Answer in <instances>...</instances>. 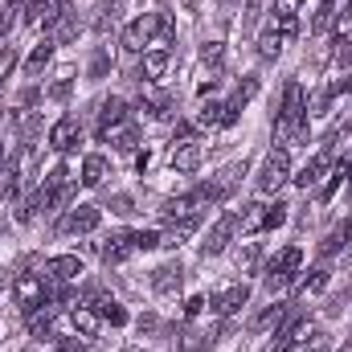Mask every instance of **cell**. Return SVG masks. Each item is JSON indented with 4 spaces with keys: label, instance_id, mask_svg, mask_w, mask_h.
Returning a JSON list of instances; mask_svg holds the SVG:
<instances>
[{
    "label": "cell",
    "instance_id": "cell-1",
    "mask_svg": "<svg viewBox=\"0 0 352 352\" xmlns=\"http://www.w3.org/2000/svg\"><path fill=\"white\" fill-rule=\"evenodd\" d=\"M287 221V205H263V201H250L238 209V230L242 234H263V230H278Z\"/></svg>",
    "mask_w": 352,
    "mask_h": 352
},
{
    "label": "cell",
    "instance_id": "cell-2",
    "mask_svg": "<svg viewBox=\"0 0 352 352\" xmlns=\"http://www.w3.org/2000/svg\"><path fill=\"white\" fill-rule=\"evenodd\" d=\"M291 180V152L287 148H270L263 160V168H258V176H254V184H258V192H278L283 184Z\"/></svg>",
    "mask_w": 352,
    "mask_h": 352
},
{
    "label": "cell",
    "instance_id": "cell-3",
    "mask_svg": "<svg viewBox=\"0 0 352 352\" xmlns=\"http://www.w3.org/2000/svg\"><path fill=\"white\" fill-rule=\"evenodd\" d=\"M12 295H16L21 311H37V307L50 303V278L45 274H21L12 283Z\"/></svg>",
    "mask_w": 352,
    "mask_h": 352
},
{
    "label": "cell",
    "instance_id": "cell-4",
    "mask_svg": "<svg viewBox=\"0 0 352 352\" xmlns=\"http://www.w3.org/2000/svg\"><path fill=\"white\" fill-rule=\"evenodd\" d=\"M238 234V209H230V213H221L217 221H213V230L205 234V242H201V254L205 258H213V254H221L226 246H230V238Z\"/></svg>",
    "mask_w": 352,
    "mask_h": 352
},
{
    "label": "cell",
    "instance_id": "cell-5",
    "mask_svg": "<svg viewBox=\"0 0 352 352\" xmlns=\"http://www.w3.org/2000/svg\"><path fill=\"white\" fill-rule=\"evenodd\" d=\"M78 144H82V123H78L74 115H62V119L50 127V148L66 156V152H74Z\"/></svg>",
    "mask_w": 352,
    "mask_h": 352
},
{
    "label": "cell",
    "instance_id": "cell-6",
    "mask_svg": "<svg viewBox=\"0 0 352 352\" xmlns=\"http://www.w3.org/2000/svg\"><path fill=\"white\" fill-rule=\"evenodd\" d=\"M246 299H250V287L246 283H234V287H221L217 295H209V311L213 316H234V311L246 307Z\"/></svg>",
    "mask_w": 352,
    "mask_h": 352
},
{
    "label": "cell",
    "instance_id": "cell-7",
    "mask_svg": "<svg viewBox=\"0 0 352 352\" xmlns=\"http://www.w3.org/2000/svg\"><path fill=\"white\" fill-rule=\"evenodd\" d=\"M197 123L201 127H213V131H221V127H234L238 123V107L234 102H205L201 111H197Z\"/></svg>",
    "mask_w": 352,
    "mask_h": 352
},
{
    "label": "cell",
    "instance_id": "cell-8",
    "mask_svg": "<svg viewBox=\"0 0 352 352\" xmlns=\"http://www.w3.org/2000/svg\"><path fill=\"white\" fill-rule=\"evenodd\" d=\"M140 107H144L152 119H173L176 98L168 94V90H160L156 82H144V90H140Z\"/></svg>",
    "mask_w": 352,
    "mask_h": 352
},
{
    "label": "cell",
    "instance_id": "cell-9",
    "mask_svg": "<svg viewBox=\"0 0 352 352\" xmlns=\"http://www.w3.org/2000/svg\"><path fill=\"white\" fill-rule=\"evenodd\" d=\"M78 274H82V258L78 254H54L45 263V278L50 283H74Z\"/></svg>",
    "mask_w": 352,
    "mask_h": 352
},
{
    "label": "cell",
    "instance_id": "cell-10",
    "mask_svg": "<svg viewBox=\"0 0 352 352\" xmlns=\"http://www.w3.org/2000/svg\"><path fill=\"white\" fill-rule=\"evenodd\" d=\"M197 226H201V213H188V217H176L173 226L160 234V246H168V250H176V246H184L192 234H197Z\"/></svg>",
    "mask_w": 352,
    "mask_h": 352
},
{
    "label": "cell",
    "instance_id": "cell-11",
    "mask_svg": "<svg viewBox=\"0 0 352 352\" xmlns=\"http://www.w3.org/2000/svg\"><path fill=\"white\" fill-rule=\"evenodd\" d=\"M201 160H205V144H197V140L176 144V148H173V168H176V173H197V168H201Z\"/></svg>",
    "mask_w": 352,
    "mask_h": 352
},
{
    "label": "cell",
    "instance_id": "cell-12",
    "mask_svg": "<svg viewBox=\"0 0 352 352\" xmlns=\"http://www.w3.org/2000/svg\"><path fill=\"white\" fill-rule=\"evenodd\" d=\"M168 62H173L168 50H148V54L140 58V78H144V82H160V78L168 74Z\"/></svg>",
    "mask_w": 352,
    "mask_h": 352
},
{
    "label": "cell",
    "instance_id": "cell-13",
    "mask_svg": "<svg viewBox=\"0 0 352 352\" xmlns=\"http://www.w3.org/2000/svg\"><path fill=\"white\" fill-rule=\"evenodd\" d=\"M119 123H127V102L111 94V98L98 102V135H107V131L119 127Z\"/></svg>",
    "mask_w": 352,
    "mask_h": 352
},
{
    "label": "cell",
    "instance_id": "cell-14",
    "mask_svg": "<svg viewBox=\"0 0 352 352\" xmlns=\"http://www.w3.org/2000/svg\"><path fill=\"white\" fill-rule=\"evenodd\" d=\"M332 173V152H320V156H311L307 164H303V173L299 176H291L299 188H316L320 184V176H328Z\"/></svg>",
    "mask_w": 352,
    "mask_h": 352
},
{
    "label": "cell",
    "instance_id": "cell-15",
    "mask_svg": "<svg viewBox=\"0 0 352 352\" xmlns=\"http://www.w3.org/2000/svg\"><path fill=\"white\" fill-rule=\"evenodd\" d=\"M98 221H102V213L94 209V205H78V209H70V217H66V234H94L98 230Z\"/></svg>",
    "mask_w": 352,
    "mask_h": 352
},
{
    "label": "cell",
    "instance_id": "cell-16",
    "mask_svg": "<svg viewBox=\"0 0 352 352\" xmlns=\"http://www.w3.org/2000/svg\"><path fill=\"white\" fill-rule=\"evenodd\" d=\"M131 254H135V246H131V234H111V238L102 242V263L119 266V263H127Z\"/></svg>",
    "mask_w": 352,
    "mask_h": 352
},
{
    "label": "cell",
    "instance_id": "cell-17",
    "mask_svg": "<svg viewBox=\"0 0 352 352\" xmlns=\"http://www.w3.org/2000/svg\"><path fill=\"white\" fill-rule=\"evenodd\" d=\"M102 140H111V148H115V152H135V148H140V127H135V123L127 119V123L111 127V131H107Z\"/></svg>",
    "mask_w": 352,
    "mask_h": 352
},
{
    "label": "cell",
    "instance_id": "cell-18",
    "mask_svg": "<svg viewBox=\"0 0 352 352\" xmlns=\"http://www.w3.org/2000/svg\"><path fill=\"white\" fill-rule=\"evenodd\" d=\"M90 307L98 311V320H102V324H115V328H123V324H127L123 303H119V299H111V295H94V299H90Z\"/></svg>",
    "mask_w": 352,
    "mask_h": 352
},
{
    "label": "cell",
    "instance_id": "cell-19",
    "mask_svg": "<svg viewBox=\"0 0 352 352\" xmlns=\"http://www.w3.org/2000/svg\"><path fill=\"white\" fill-rule=\"evenodd\" d=\"M303 263V250L299 246H287V250H278L270 263H266V274H295Z\"/></svg>",
    "mask_w": 352,
    "mask_h": 352
},
{
    "label": "cell",
    "instance_id": "cell-20",
    "mask_svg": "<svg viewBox=\"0 0 352 352\" xmlns=\"http://www.w3.org/2000/svg\"><path fill=\"white\" fill-rule=\"evenodd\" d=\"M102 176H107V156L90 152L87 160H82V173H78V180H82L87 188H98V184H102Z\"/></svg>",
    "mask_w": 352,
    "mask_h": 352
},
{
    "label": "cell",
    "instance_id": "cell-21",
    "mask_svg": "<svg viewBox=\"0 0 352 352\" xmlns=\"http://www.w3.org/2000/svg\"><path fill=\"white\" fill-rule=\"evenodd\" d=\"M50 62H54V41L45 37L41 45H33V54H29V62H25V74H29V78H37Z\"/></svg>",
    "mask_w": 352,
    "mask_h": 352
},
{
    "label": "cell",
    "instance_id": "cell-22",
    "mask_svg": "<svg viewBox=\"0 0 352 352\" xmlns=\"http://www.w3.org/2000/svg\"><path fill=\"white\" fill-rule=\"evenodd\" d=\"M70 320H74V328H78L82 336H94V332H98V324H102V320H98V311H94L90 303H74Z\"/></svg>",
    "mask_w": 352,
    "mask_h": 352
},
{
    "label": "cell",
    "instance_id": "cell-23",
    "mask_svg": "<svg viewBox=\"0 0 352 352\" xmlns=\"http://www.w3.org/2000/svg\"><path fill=\"white\" fill-rule=\"evenodd\" d=\"M29 332H33L37 340H45V336L54 332V307H50V303L37 307V311H29Z\"/></svg>",
    "mask_w": 352,
    "mask_h": 352
},
{
    "label": "cell",
    "instance_id": "cell-24",
    "mask_svg": "<svg viewBox=\"0 0 352 352\" xmlns=\"http://www.w3.org/2000/svg\"><path fill=\"white\" fill-rule=\"evenodd\" d=\"M283 316H287V303H270V307H266L263 316H254V324H250V328H254V332L278 328V324H283Z\"/></svg>",
    "mask_w": 352,
    "mask_h": 352
},
{
    "label": "cell",
    "instance_id": "cell-25",
    "mask_svg": "<svg viewBox=\"0 0 352 352\" xmlns=\"http://www.w3.org/2000/svg\"><path fill=\"white\" fill-rule=\"evenodd\" d=\"M16 192H21V168H16V164H4V168H0V197L12 201Z\"/></svg>",
    "mask_w": 352,
    "mask_h": 352
},
{
    "label": "cell",
    "instance_id": "cell-26",
    "mask_svg": "<svg viewBox=\"0 0 352 352\" xmlns=\"http://www.w3.org/2000/svg\"><path fill=\"white\" fill-rule=\"evenodd\" d=\"M270 29L283 37V41H291L295 33H299V12H274V21H270Z\"/></svg>",
    "mask_w": 352,
    "mask_h": 352
},
{
    "label": "cell",
    "instance_id": "cell-27",
    "mask_svg": "<svg viewBox=\"0 0 352 352\" xmlns=\"http://www.w3.org/2000/svg\"><path fill=\"white\" fill-rule=\"evenodd\" d=\"M332 21H336V4H332V0H320V8H316V16H311V33H328Z\"/></svg>",
    "mask_w": 352,
    "mask_h": 352
},
{
    "label": "cell",
    "instance_id": "cell-28",
    "mask_svg": "<svg viewBox=\"0 0 352 352\" xmlns=\"http://www.w3.org/2000/svg\"><path fill=\"white\" fill-rule=\"evenodd\" d=\"M180 274H184L180 266H160V270H156V278H152V287L168 295V291H176V287H180Z\"/></svg>",
    "mask_w": 352,
    "mask_h": 352
},
{
    "label": "cell",
    "instance_id": "cell-29",
    "mask_svg": "<svg viewBox=\"0 0 352 352\" xmlns=\"http://www.w3.org/2000/svg\"><path fill=\"white\" fill-rule=\"evenodd\" d=\"M254 94H258V78H254V74H246V78L238 82V90H234V98H230V102H234V107L242 111V107H246V102H250Z\"/></svg>",
    "mask_w": 352,
    "mask_h": 352
},
{
    "label": "cell",
    "instance_id": "cell-30",
    "mask_svg": "<svg viewBox=\"0 0 352 352\" xmlns=\"http://www.w3.org/2000/svg\"><path fill=\"white\" fill-rule=\"evenodd\" d=\"M278 54H283V37H278L274 29H266L263 37H258V58L270 62V58H278Z\"/></svg>",
    "mask_w": 352,
    "mask_h": 352
},
{
    "label": "cell",
    "instance_id": "cell-31",
    "mask_svg": "<svg viewBox=\"0 0 352 352\" xmlns=\"http://www.w3.org/2000/svg\"><path fill=\"white\" fill-rule=\"evenodd\" d=\"M352 234V221H340L332 234H328V242H324V254H336V250H344V242H349Z\"/></svg>",
    "mask_w": 352,
    "mask_h": 352
},
{
    "label": "cell",
    "instance_id": "cell-32",
    "mask_svg": "<svg viewBox=\"0 0 352 352\" xmlns=\"http://www.w3.org/2000/svg\"><path fill=\"white\" fill-rule=\"evenodd\" d=\"M16 12H21V0H4L0 4V37H8V29L16 25Z\"/></svg>",
    "mask_w": 352,
    "mask_h": 352
},
{
    "label": "cell",
    "instance_id": "cell-33",
    "mask_svg": "<svg viewBox=\"0 0 352 352\" xmlns=\"http://www.w3.org/2000/svg\"><path fill=\"white\" fill-rule=\"evenodd\" d=\"M131 246H135V250H156V246H160V234H152V230H135V234H131Z\"/></svg>",
    "mask_w": 352,
    "mask_h": 352
},
{
    "label": "cell",
    "instance_id": "cell-34",
    "mask_svg": "<svg viewBox=\"0 0 352 352\" xmlns=\"http://www.w3.org/2000/svg\"><path fill=\"white\" fill-rule=\"evenodd\" d=\"M324 287H328V270H311V278H303V283H299V291H303V295L324 291Z\"/></svg>",
    "mask_w": 352,
    "mask_h": 352
},
{
    "label": "cell",
    "instance_id": "cell-35",
    "mask_svg": "<svg viewBox=\"0 0 352 352\" xmlns=\"http://www.w3.org/2000/svg\"><path fill=\"white\" fill-rule=\"evenodd\" d=\"M328 107H332V94L328 90H316L311 94V115H328Z\"/></svg>",
    "mask_w": 352,
    "mask_h": 352
},
{
    "label": "cell",
    "instance_id": "cell-36",
    "mask_svg": "<svg viewBox=\"0 0 352 352\" xmlns=\"http://www.w3.org/2000/svg\"><path fill=\"white\" fill-rule=\"evenodd\" d=\"M70 90H74V82H70V78H62V82H54V87L45 90V98H54V102H62V98H70Z\"/></svg>",
    "mask_w": 352,
    "mask_h": 352
},
{
    "label": "cell",
    "instance_id": "cell-37",
    "mask_svg": "<svg viewBox=\"0 0 352 352\" xmlns=\"http://www.w3.org/2000/svg\"><path fill=\"white\" fill-rule=\"evenodd\" d=\"M201 58L217 66V62H221V41H205V45H201Z\"/></svg>",
    "mask_w": 352,
    "mask_h": 352
},
{
    "label": "cell",
    "instance_id": "cell-38",
    "mask_svg": "<svg viewBox=\"0 0 352 352\" xmlns=\"http://www.w3.org/2000/svg\"><path fill=\"white\" fill-rule=\"evenodd\" d=\"M287 283H291V274H266V291H270V295H274V291H283Z\"/></svg>",
    "mask_w": 352,
    "mask_h": 352
},
{
    "label": "cell",
    "instance_id": "cell-39",
    "mask_svg": "<svg viewBox=\"0 0 352 352\" xmlns=\"http://www.w3.org/2000/svg\"><path fill=\"white\" fill-rule=\"evenodd\" d=\"M180 140V144H188V140H197L192 135V123H176V131H173V144Z\"/></svg>",
    "mask_w": 352,
    "mask_h": 352
},
{
    "label": "cell",
    "instance_id": "cell-40",
    "mask_svg": "<svg viewBox=\"0 0 352 352\" xmlns=\"http://www.w3.org/2000/svg\"><path fill=\"white\" fill-rule=\"evenodd\" d=\"M62 352H87V336H82V340H78V336L62 340Z\"/></svg>",
    "mask_w": 352,
    "mask_h": 352
},
{
    "label": "cell",
    "instance_id": "cell-41",
    "mask_svg": "<svg viewBox=\"0 0 352 352\" xmlns=\"http://www.w3.org/2000/svg\"><path fill=\"white\" fill-rule=\"evenodd\" d=\"M111 205H115V213H123V217L131 213V197H111Z\"/></svg>",
    "mask_w": 352,
    "mask_h": 352
},
{
    "label": "cell",
    "instance_id": "cell-42",
    "mask_svg": "<svg viewBox=\"0 0 352 352\" xmlns=\"http://www.w3.org/2000/svg\"><path fill=\"white\" fill-rule=\"evenodd\" d=\"M303 352H328V336H324V332H320V336H311V344H307Z\"/></svg>",
    "mask_w": 352,
    "mask_h": 352
},
{
    "label": "cell",
    "instance_id": "cell-43",
    "mask_svg": "<svg viewBox=\"0 0 352 352\" xmlns=\"http://www.w3.org/2000/svg\"><path fill=\"white\" fill-rule=\"evenodd\" d=\"M201 307H205V299H201V295H192V299H188V303H184V316H197V311H201Z\"/></svg>",
    "mask_w": 352,
    "mask_h": 352
},
{
    "label": "cell",
    "instance_id": "cell-44",
    "mask_svg": "<svg viewBox=\"0 0 352 352\" xmlns=\"http://www.w3.org/2000/svg\"><path fill=\"white\" fill-rule=\"evenodd\" d=\"M299 4H303V0H278L274 12H299Z\"/></svg>",
    "mask_w": 352,
    "mask_h": 352
},
{
    "label": "cell",
    "instance_id": "cell-45",
    "mask_svg": "<svg viewBox=\"0 0 352 352\" xmlns=\"http://www.w3.org/2000/svg\"><path fill=\"white\" fill-rule=\"evenodd\" d=\"M0 160H4V144H0ZM0 168H4V164H0Z\"/></svg>",
    "mask_w": 352,
    "mask_h": 352
}]
</instances>
